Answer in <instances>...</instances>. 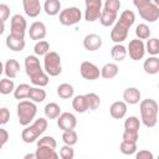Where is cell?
<instances>
[{
	"instance_id": "6da1fadb",
	"label": "cell",
	"mask_w": 159,
	"mask_h": 159,
	"mask_svg": "<svg viewBox=\"0 0 159 159\" xmlns=\"http://www.w3.org/2000/svg\"><path fill=\"white\" fill-rule=\"evenodd\" d=\"M25 71L34 86L45 87L48 84V75L42 70L36 55H29L25 58Z\"/></svg>"
},
{
	"instance_id": "7a4b0ae2",
	"label": "cell",
	"mask_w": 159,
	"mask_h": 159,
	"mask_svg": "<svg viewBox=\"0 0 159 159\" xmlns=\"http://www.w3.org/2000/svg\"><path fill=\"white\" fill-rule=\"evenodd\" d=\"M158 103L153 98H147L143 99L139 104V111H140V119L142 123L147 128H153L157 125L158 122Z\"/></svg>"
},
{
	"instance_id": "3957f363",
	"label": "cell",
	"mask_w": 159,
	"mask_h": 159,
	"mask_svg": "<svg viewBox=\"0 0 159 159\" xmlns=\"http://www.w3.org/2000/svg\"><path fill=\"white\" fill-rule=\"evenodd\" d=\"M47 125H48V123H47L46 118H42V117L37 118L32 124H29L25 127V129H22L21 139L27 144L36 142L39 139V137L45 133V130L47 129Z\"/></svg>"
},
{
	"instance_id": "277c9868",
	"label": "cell",
	"mask_w": 159,
	"mask_h": 159,
	"mask_svg": "<svg viewBox=\"0 0 159 159\" xmlns=\"http://www.w3.org/2000/svg\"><path fill=\"white\" fill-rule=\"evenodd\" d=\"M16 112H17V119H19V123L24 127L29 125L36 117V113H37V107L35 104V102L32 101H25V99H21L19 103H17V107H16Z\"/></svg>"
},
{
	"instance_id": "5b68a950",
	"label": "cell",
	"mask_w": 159,
	"mask_h": 159,
	"mask_svg": "<svg viewBox=\"0 0 159 159\" xmlns=\"http://www.w3.org/2000/svg\"><path fill=\"white\" fill-rule=\"evenodd\" d=\"M133 4L143 20L155 22L159 19V6H157L152 0H133Z\"/></svg>"
},
{
	"instance_id": "8992f818",
	"label": "cell",
	"mask_w": 159,
	"mask_h": 159,
	"mask_svg": "<svg viewBox=\"0 0 159 159\" xmlns=\"http://www.w3.org/2000/svg\"><path fill=\"white\" fill-rule=\"evenodd\" d=\"M43 71L51 77H56L62 72L61 56L56 51H48L43 56Z\"/></svg>"
},
{
	"instance_id": "52a82bcc",
	"label": "cell",
	"mask_w": 159,
	"mask_h": 159,
	"mask_svg": "<svg viewBox=\"0 0 159 159\" xmlns=\"http://www.w3.org/2000/svg\"><path fill=\"white\" fill-rule=\"evenodd\" d=\"M81 19H82V12L76 6H70V7H66L60 11L58 20H60V24L63 26L76 25L81 21Z\"/></svg>"
},
{
	"instance_id": "ba28073f",
	"label": "cell",
	"mask_w": 159,
	"mask_h": 159,
	"mask_svg": "<svg viewBox=\"0 0 159 159\" xmlns=\"http://www.w3.org/2000/svg\"><path fill=\"white\" fill-rule=\"evenodd\" d=\"M27 29V22L25 17L20 14H15L10 19V35L17 37V39H25Z\"/></svg>"
},
{
	"instance_id": "9c48e42d",
	"label": "cell",
	"mask_w": 159,
	"mask_h": 159,
	"mask_svg": "<svg viewBox=\"0 0 159 159\" xmlns=\"http://www.w3.org/2000/svg\"><path fill=\"white\" fill-rule=\"evenodd\" d=\"M86 10H84V20L88 22H93L98 20L103 4L102 0H84Z\"/></svg>"
},
{
	"instance_id": "30bf717a",
	"label": "cell",
	"mask_w": 159,
	"mask_h": 159,
	"mask_svg": "<svg viewBox=\"0 0 159 159\" xmlns=\"http://www.w3.org/2000/svg\"><path fill=\"white\" fill-rule=\"evenodd\" d=\"M127 53H129V57L133 61L142 60L145 55V45H144L143 40H139V39L130 40L128 43V47H127Z\"/></svg>"
},
{
	"instance_id": "8fae6325",
	"label": "cell",
	"mask_w": 159,
	"mask_h": 159,
	"mask_svg": "<svg viewBox=\"0 0 159 159\" xmlns=\"http://www.w3.org/2000/svg\"><path fill=\"white\" fill-rule=\"evenodd\" d=\"M80 73L84 80L94 81L101 76V70L89 61H83L80 66Z\"/></svg>"
},
{
	"instance_id": "7c38bea8",
	"label": "cell",
	"mask_w": 159,
	"mask_h": 159,
	"mask_svg": "<svg viewBox=\"0 0 159 159\" xmlns=\"http://www.w3.org/2000/svg\"><path fill=\"white\" fill-rule=\"evenodd\" d=\"M57 127L63 132V130H70V129H75L77 125V118L75 114L70 113V112H63L61 113L57 118Z\"/></svg>"
},
{
	"instance_id": "4fadbf2b",
	"label": "cell",
	"mask_w": 159,
	"mask_h": 159,
	"mask_svg": "<svg viewBox=\"0 0 159 159\" xmlns=\"http://www.w3.org/2000/svg\"><path fill=\"white\" fill-rule=\"evenodd\" d=\"M128 31H129V29L127 26H124L122 22L117 21L114 24L113 29L111 30V40L116 43H122L124 40H127Z\"/></svg>"
},
{
	"instance_id": "5bb4252c",
	"label": "cell",
	"mask_w": 159,
	"mask_h": 159,
	"mask_svg": "<svg viewBox=\"0 0 159 159\" xmlns=\"http://www.w3.org/2000/svg\"><path fill=\"white\" fill-rule=\"evenodd\" d=\"M47 35V29L45 26L43 22L41 21H35L30 25V29H29V36L31 40H35V41H39V40H43Z\"/></svg>"
},
{
	"instance_id": "9a60e30c",
	"label": "cell",
	"mask_w": 159,
	"mask_h": 159,
	"mask_svg": "<svg viewBox=\"0 0 159 159\" xmlns=\"http://www.w3.org/2000/svg\"><path fill=\"white\" fill-rule=\"evenodd\" d=\"M83 47L87 51H97L102 47V37L97 34H88L83 39Z\"/></svg>"
},
{
	"instance_id": "2e32d148",
	"label": "cell",
	"mask_w": 159,
	"mask_h": 159,
	"mask_svg": "<svg viewBox=\"0 0 159 159\" xmlns=\"http://www.w3.org/2000/svg\"><path fill=\"white\" fill-rule=\"evenodd\" d=\"M22 7L27 16L37 17L42 10L40 0H22Z\"/></svg>"
},
{
	"instance_id": "e0dca14e",
	"label": "cell",
	"mask_w": 159,
	"mask_h": 159,
	"mask_svg": "<svg viewBox=\"0 0 159 159\" xmlns=\"http://www.w3.org/2000/svg\"><path fill=\"white\" fill-rule=\"evenodd\" d=\"M127 113V103L124 101H116L109 107V114L114 119H122Z\"/></svg>"
},
{
	"instance_id": "ac0fdd59",
	"label": "cell",
	"mask_w": 159,
	"mask_h": 159,
	"mask_svg": "<svg viewBox=\"0 0 159 159\" xmlns=\"http://www.w3.org/2000/svg\"><path fill=\"white\" fill-rule=\"evenodd\" d=\"M142 93L137 87H128L123 92V99L127 104H137L140 102Z\"/></svg>"
},
{
	"instance_id": "d6986e66",
	"label": "cell",
	"mask_w": 159,
	"mask_h": 159,
	"mask_svg": "<svg viewBox=\"0 0 159 159\" xmlns=\"http://www.w3.org/2000/svg\"><path fill=\"white\" fill-rule=\"evenodd\" d=\"M20 71V63L15 58H10L4 63V73L6 75L7 78H16L17 73Z\"/></svg>"
},
{
	"instance_id": "ffe728a7",
	"label": "cell",
	"mask_w": 159,
	"mask_h": 159,
	"mask_svg": "<svg viewBox=\"0 0 159 159\" xmlns=\"http://www.w3.org/2000/svg\"><path fill=\"white\" fill-rule=\"evenodd\" d=\"M5 43H6V47L11 51H15V52H19V51H22L26 46V42H25V39H17L12 35H7L6 40H5Z\"/></svg>"
},
{
	"instance_id": "44dd1931",
	"label": "cell",
	"mask_w": 159,
	"mask_h": 159,
	"mask_svg": "<svg viewBox=\"0 0 159 159\" xmlns=\"http://www.w3.org/2000/svg\"><path fill=\"white\" fill-rule=\"evenodd\" d=\"M36 159H57L60 155L56 153V149L51 148V147H37L36 152H35Z\"/></svg>"
},
{
	"instance_id": "7402d4cb",
	"label": "cell",
	"mask_w": 159,
	"mask_h": 159,
	"mask_svg": "<svg viewBox=\"0 0 159 159\" xmlns=\"http://www.w3.org/2000/svg\"><path fill=\"white\" fill-rule=\"evenodd\" d=\"M143 68L148 75H157L159 72V58L157 56L148 57L143 63Z\"/></svg>"
},
{
	"instance_id": "603a6c76",
	"label": "cell",
	"mask_w": 159,
	"mask_h": 159,
	"mask_svg": "<svg viewBox=\"0 0 159 159\" xmlns=\"http://www.w3.org/2000/svg\"><path fill=\"white\" fill-rule=\"evenodd\" d=\"M72 107L77 113H84L88 111V102L86 98V94H78L75 96L72 99Z\"/></svg>"
},
{
	"instance_id": "cb8c5ba5",
	"label": "cell",
	"mask_w": 159,
	"mask_h": 159,
	"mask_svg": "<svg viewBox=\"0 0 159 159\" xmlns=\"http://www.w3.org/2000/svg\"><path fill=\"white\" fill-rule=\"evenodd\" d=\"M119 72V68L117 66V63L113 62H108L106 65H103V67L101 68V77L106 78V80H111L114 78Z\"/></svg>"
},
{
	"instance_id": "d4e9b609",
	"label": "cell",
	"mask_w": 159,
	"mask_h": 159,
	"mask_svg": "<svg viewBox=\"0 0 159 159\" xmlns=\"http://www.w3.org/2000/svg\"><path fill=\"white\" fill-rule=\"evenodd\" d=\"M43 11L48 16H56L61 11V1L60 0H45Z\"/></svg>"
},
{
	"instance_id": "484cf974",
	"label": "cell",
	"mask_w": 159,
	"mask_h": 159,
	"mask_svg": "<svg viewBox=\"0 0 159 159\" xmlns=\"http://www.w3.org/2000/svg\"><path fill=\"white\" fill-rule=\"evenodd\" d=\"M98 20H99V22H101L102 26H104V27H109V26L114 25V22L117 21V14L102 9Z\"/></svg>"
},
{
	"instance_id": "4316f807",
	"label": "cell",
	"mask_w": 159,
	"mask_h": 159,
	"mask_svg": "<svg viewBox=\"0 0 159 159\" xmlns=\"http://www.w3.org/2000/svg\"><path fill=\"white\" fill-rule=\"evenodd\" d=\"M27 98L35 103H41L46 99V91L42 89V87H37V86L31 87Z\"/></svg>"
},
{
	"instance_id": "83f0119b",
	"label": "cell",
	"mask_w": 159,
	"mask_h": 159,
	"mask_svg": "<svg viewBox=\"0 0 159 159\" xmlns=\"http://www.w3.org/2000/svg\"><path fill=\"white\" fill-rule=\"evenodd\" d=\"M56 92H57V96L60 98H62V99H70L75 94V88L70 83H61L57 87V91Z\"/></svg>"
},
{
	"instance_id": "f1b7e54d",
	"label": "cell",
	"mask_w": 159,
	"mask_h": 159,
	"mask_svg": "<svg viewBox=\"0 0 159 159\" xmlns=\"http://www.w3.org/2000/svg\"><path fill=\"white\" fill-rule=\"evenodd\" d=\"M111 56L114 61H123L127 56V47L123 46L122 43H116L112 48H111Z\"/></svg>"
},
{
	"instance_id": "f546056e",
	"label": "cell",
	"mask_w": 159,
	"mask_h": 159,
	"mask_svg": "<svg viewBox=\"0 0 159 159\" xmlns=\"http://www.w3.org/2000/svg\"><path fill=\"white\" fill-rule=\"evenodd\" d=\"M43 112H45V116L47 119H56L60 114H61V108L57 103L55 102H50L45 106L43 108Z\"/></svg>"
},
{
	"instance_id": "4dcf8cb0",
	"label": "cell",
	"mask_w": 159,
	"mask_h": 159,
	"mask_svg": "<svg viewBox=\"0 0 159 159\" xmlns=\"http://www.w3.org/2000/svg\"><path fill=\"white\" fill-rule=\"evenodd\" d=\"M117 21L122 22L124 26H127L128 29H130V27L134 25L135 15H134V12H133L132 10H124V11L120 14V16H119V19H118Z\"/></svg>"
},
{
	"instance_id": "1f68e13d",
	"label": "cell",
	"mask_w": 159,
	"mask_h": 159,
	"mask_svg": "<svg viewBox=\"0 0 159 159\" xmlns=\"http://www.w3.org/2000/svg\"><path fill=\"white\" fill-rule=\"evenodd\" d=\"M30 88L31 86L27 84V83H20L17 87H15L14 89V97L16 99H25L29 97V92H30Z\"/></svg>"
},
{
	"instance_id": "d6a6232c",
	"label": "cell",
	"mask_w": 159,
	"mask_h": 159,
	"mask_svg": "<svg viewBox=\"0 0 159 159\" xmlns=\"http://www.w3.org/2000/svg\"><path fill=\"white\" fill-rule=\"evenodd\" d=\"M119 150L124 155H132L137 152V142H129V140H123L119 144Z\"/></svg>"
},
{
	"instance_id": "836d02e7",
	"label": "cell",
	"mask_w": 159,
	"mask_h": 159,
	"mask_svg": "<svg viewBox=\"0 0 159 159\" xmlns=\"http://www.w3.org/2000/svg\"><path fill=\"white\" fill-rule=\"evenodd\" d=\"M140 128V120L135 116H129L124 120V130H133V132H139Z\"/></svg>"
},
{
	"instance_id": "e575fe53",
	"label": "cell",
	"mask_w": 159,
	"mask_h": 159,
	"mask_svg": "<svg viewBox=\"0 0 159 159\" xmlns=\"http://www.w3.org/2000/svg\"><path fill=\"white\" fill-rule=\"evenodd\" d=\"M50 51V43L46 40H39L36 41L35 46H34V52L35 55L39 56H45L47 52Z\"/></svg>"
},
{
	"instance_id": "d590c367",
	"label": "cell",
	"mask_w": 159,
	"mask_h": 159,
	"mask_svg": "<svg viewBox=\"0 0 159 159\" xmlns=\"http://www.w3.org/2000/svg\"><path fill=\"white\" fill-rule=\"evenodd\" d=\"M15 89V84H14V81L11 78H2L0 80V93L6 96V94H10L11 92H14Z\"/></svg>"
},
{
	"instance_id": "8d00e7d4",
	"label": "cell",
	"mask_w": 159,
	"mask_h": 159,
	"mask_svg": "<svg viewBox=\"0 0 159 159\" xmlns=\"http://www.w3.org/2000/svg\"><path fill=\"white\" fill-rule=\"evenodd\" d=\"M145 51L150 56H157L159 53V40L157 37H149V40L145 43Z\"/></svg>"
},
{
	"instance_id": "74e56055",
	"label": "cell",
	"mask_w": 159,
	"mask_h": 159,
	"mask_svg": "<svg viewBox=\"0 0 159 159\" xmlns=\"http://www.w3.org/2000/svg\"><path fill=\"white\" fill-rule=\"evenodd\" d=\"M62 140H63L65 144L73 147L77 143V140H78V135H77V133H76L75 129L63 130V133H62Z\"/></svg>"
},
{
	"instance_id": "f35d334b",
	"label": "cell",
	"mask_w": 159,
	"mask_h": 159,
	"mask_svg": "<svg viewBox=\"0 0 159 159\" xmlns=\"http://www.w3.org/2000/svg\"><path fill=\"white\" fill-rule=\"evenodd\" d=\"M135 36L139 40H148L150 37V29L147 24H139L135 27Z\"/></svg>"
},
{
	"instance_id": "ab89813d",
	"label": "cell",
	"mask_w": 159,
	"mask_h": 159,
	"mask_svg": "<svg viewBox=\"0 0 159 159\" xmlns=\"http://www.w3.org/2000/svg\"><path fill=\"white\" fill-rule=\"evenodd\" d=\"M86 98H87V102H88V109L89 111H96L99 104H101V98L98 94L93 93V92H89V93H86Z\"/></svg>"
},
{
	"instance_id": "60d3db41",
	"label": "cell",
	"mask_w": 159,
	"mask_h": 159,
	"mask_svg": "<svg viewBox=\"0 0 159 159\" xmlns=\"http://www.w3.org/2000/svg\"><path fill=\"white\" fill-rule=\"evenodd\" d=\"M36 144H37V147L45 145V147H51L53 149H56V147H57L56 139L53 137H51V135H43V137H41L40 139H37Z\"/></svg>"
},
{
	"instance_id": "b9f144b4",
	"label": "cell",
	"mask_w": 159,
	"mask_h": 159,
	"mask_svg": "<svg viewBox=\"0 0 159 159\" xmlns=\"http://www.w3.org/2000/svg\"><path fill=\"white\" fill-rule=\"evenodd\" d=\"M102 9L111 11V12H114V14H118V11L120 9V1L119 0H106Z\"/></svg>"
},
{
	"instance_id": "7bdbcfd3",
	"label": "cell",
	"mask_w": 159,
	"mask_h": 159,
	"mask_svg": "<svg viewBox=\"0 0 159 159\" xmlns=\"http://www.w3.org/2000/svg\"><path fill=\"white\" fill-rule=\"evenodd\" d=\"M58 155H60L62 159H73V157H75V150H73L72 145L65 144L63 147H61Z\"/></svg>"
},
{
	"instance_id": "ee69618b",
	"label": "cell",
	"mask_w": 159,
	"mask_h": 159,
	"mask_svg": "<svg viewBox=\"0 0 159 159\" xmlns=\"http://www.w3.org/2000/svg\"><path fill=\"white\" fill-rule=\"evenodd\" d=\"M123 140H129V142H138L139 139V132H133V130H124L122 134Z\"/></svg>"
},
{
	"instance_id": "f6af8a7d",
	"label": "cell",
	"mask_w": 159,
	"mask_h": 159,
	"mask_svg": "<svg viewBox=\"0 0 159 159\" xmlns=\"http://www.w3.org/2000/svg\"><path fill=\"white\" fill-rule=\"evenodd\" d=\"M10 119V111L6 107L0 108V125H5Z\"/></svg>"
},
{
	"instance_id": "bcb514c9",
	"label": "cell",
	"mask_w": 159,
	"mask_h": 159,
	"mask_svg": "<svg viewBox=\"0 0 159 159\" xmlns=\"http://www.w3.org/2000/svg\"><path fill=\"white\" fill-rule=\"evenodd\" d=\"M10 17V7L6 4H0V21H6Z\"/></svg>"
},
{
	"instance_id": "7dc6e473",
	"label": "cell",
	"mask_w": 159,
	"mask_h": 159,
	"mask_svg": "<svg viewBox=\"0 0 159 159\" xmlns=\"http://www.w3.org/2000/svg\"><path fill=\"white\" fill-rule=\"evenodd\" d=\"M134 154H135V158H137V159H154L153 153H152V152H149V150H145V149L139 150L138 153L135 152Z\"/></svg>"
},
{
	"instance_id": "c3c4849f",
	"label": "cell",
	"mask_w": 159,
	"mask_h": 159,
	"mask_svg": "<svg viewBox=\"0 0 159 159\" xmlns=\"http://www.w3.org/2000/svg\"><path fill=\"white\" fill-rule=\"evenodd\" d=\"M9 140V133L6 129L4 128H0V150L4 148V145L7 143Z\"/></svg>"
},
{
	"instance_id": "681fc988",
	"label": "cell",
	"mask_w": 159,
	"mask_h": 159,
	"mask_svg": "<svg viewBox=\"0 0 159 159\" xmlns=\"http://www.w3.org/2000/svg\"><path fill=\"white\" fill-rule=\"evenodd\" d=\"M5 31V22L4 21H0V35H2Z\"/></svg>"
},
{
	"instance_id": "f907efd6",
	"label": "cell",
	"mask_w": 159,
	"mask_h": 159,
	"mask_svg": "<svg viewBox=\"0 0 159 159\" xmlns=\"http://www.w3.org/2000/svg\"><path fill=\"white\" fill-rule=\"evenodd\" d=\"M29 158L36 159V155H35V153H34V154H26V155H24V159H29Z\"/></svg>"
},
{
	"instance_id": "816d5d0a",
	"label": "cell",
	"mask_w": 159,
	"mask_h": 159,
	"mask_svg": "<svg viewBox=\"0 0 159 159\" xmlns=\"http://www.w3.org/2000/svg\"><path fill=\"white\" fill-rule=\"evenodd\" d=\"M4 73V63L0 61V76Z\"/></svg>"
},
{
	"instance_id": "f5cc1de1",
	"label": "cell",
	"mask_w": 159,
	"mask_h": 159,
	"mask_svg": "<svg viewBox=\"0 0 159 159\" xmlns=\"http://www.w3.org/2000/svg\"><path fill=\"white\" fill-rule=\"evenodd\" d=\"M153 2H154L157 6H159V0H153Z\"/></svg>"
}]
</instances>
